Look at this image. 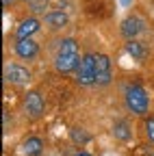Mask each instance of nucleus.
<instances>
[{"instance_id": "f257e3e1", "label": "nucleus", "mask_w": 154, "mask_h": 156, "mask_svg": "<svg viewBox=\"0 0 154 156\" xmlns=\"http://www.w3.org/2000/svg\"><path fill=\"white\" fill-rule=\"evenodd\" d=\"M78 63H81V54H78L76 39L72 37L61 39L59 46H56V54H54V69L59 74H72L76 72Z\"/></svg>"}, {"instance_id": "f03ea898", "label": "nucleus", "mask_w": 154, "mask_h": 156, "mask_svg": "<svg viewBox=\"0 0 154 156\" xmlns=\"http://www.w3.org/2000/svg\"><path fill=\"white\" fill-rule=\"evenodd\" d=\"M124 104H126V108L132 115H137V117H148V113H150L148 91L141 85H137V83L126 85V89H124Z\"/></svg>"}, {"instance_id": "7ed1b4c3", "label": "nucleus", "mask_w": 154, "mask_h": 156, "mask_svg": "<svg viewBox=\"0 0 154 156\" xmlns=\"http://www.w3.org/2000/svg\"><path fill=\"white\" fill-rule=\"evenodd\" d=\"M76 83L81 87L95 85V54L93 52H87L81 56V63L76 67Z\"/></svg>"}, {"instance_id": "20e7f679", "label": "nucleus", "mask_w": 154, "mask_h": 156, "mask_svg": "<svg viewBox=\"0 0 154 156\" xmlns=\"http://www.w3.org/2000/svg\"><path fill=\"white\" fill-rule=\"evenodd\" d=\"M145 20L141 17V15H126L124 20H122V22H120V35L126 39V41H128V39H137L143 30H145Z\"/></svg>"}, {"instance_id": "39448f33", "label": "nucleus", "mask_w": 154, "mask_h": 156, "mask_svg": "<svg viewBox=\"0 0 154 156\" xmlns=\"http://www.w3.org/2000/svg\"><path fill=\"white\" fill-rule=\"evenodd\" d=\"M22 104H24V113L30 119H41L44 117V111H46V104H44V98L39 91H26L24 98H22Z\"/></svg>"}, {"instance_id": "423d86ee", "label": "nucleus", "mask_w": 154, "mask_h": 156, "mask_svg": "<svg viewBox=\"0 0 154 156\" xmlns=\"http://www.w3.org/2000/svg\"><path fill=\"white\" fill-rule=\"evenodd\" d=\"M113 80V63L109 54H95V85L98 87H109Z\"/></svg>"}, {"instance_id": "0eeeda50", "label": "nucleus", "mask_w": 154, "mask_h": 156, "mask_svg": "<svg viewBox=\"0 0 154 156\" xmlns=\"http://www.w3.org/2000/svg\"><path fill=\"white\" fill-rule=\"evenodd\" d=\"M30 80V72L20 63H7L5 65V83L11 85H26Z\"/></svg>"}, {"instance_id": "6e6552de", "label": "nucleus", "mask_w": 154, "mask_h": 156, "mask_svg": "<svg viewBox=\"0 0 154 156\" xmlns=\"http://www.w3.org/2000/svg\"><path fill=\"white\" fill-rule=\"evenodd\" d=\"M13 50H15V54L20 56L22 61H33V58H37V54H39V44H37L33 37L17 39Z\"/></svg>"}, {"instance_id": "1a4fd4ad", "label": "nucleus", "mask_w": 154, "mask_h": 156, "mask_svg": "<svg viewBox=\"0 0 154 156\" xmlns=\"http://www.w3.org/2000/svg\"><path fill=\"white\" fill-rule=\"evenodd\" d=\"M41 22H44V24H46V28H50V30H61V28H65V26H67L70 17H67V13H65V11L52 9V11L44 13V20H41Z\"/></svg>"}, {"instance_id": "9d476101", "label": "nucleus", "mask_w": 154, "mask_h": 156, "mask_svg": "<svg viewBox=\"0 0 154 156\" xmlns=\"http://www.w3.org/2000/svg\"><path fill=\"white\" fill-rule=\"evenodd\" d=\"M124 50H126V54L132 58V61H137V63H143L145 58H148V54H150L148 46L143 41H139V39H128L126 46H124Z\"/></svg>"}, {"instance_id": "9b49d317", "label": "nucleus", "mask_w": 154, "mask_h": 156, "mask_svg": "<svg viewBox=\"0 0 154 156\" xmlns=\"http://www.w3.org/2000/svg\"><path fill=\"white\" fill-rule=\"evenodd\" d=\"M41 28V22H39V20H37V17H26V20H22V22H20V26H17L15 28V37L17 39H26V37H33L37 30H39Z\"/></svg>"}, {"instance_id": "f8f14e48", "label": "nucleus", "mask_w": 154, "mask_h": 156, "mask_svg": "<svg viewBox=\"0 0 154 156\" xmlns=\"http://www.w3.org/2000/svg\"><path fill=\"white\" fill-rule=\"evenodd\" d=\"M22 152H24V156H41L44 141L39 136H28V139H24V143H22Z\"/></svg>"}, {"instance_id": "ddd939ff", "label": "nucleus", "mask_w": 154, "mask_h": 156, "mask_svg": "<svg viewBox=\"0 0 154 156\" xmlns=\"http://www.w3.org/2000/svg\"><path fill=\"white\" fill-rule=\"evenodd\" d=\"M113 136L117 141H130V136H132V130H130V124L126 119H117L113 124Z\"/></svg>"}, {"instance_id": "4468645a", "label": "nucleus", "mask_w": 154, "mask_h": 156, "mask_svg": "<svg viewBox=\"0 0 154 156\" xmlns=\"http://www.w3.org/2000/svg\"><path fill=\"white\" fill-rule=\"evenodd\" d=\"M70 139H72L74 143H78V145H85V143L91 141V134H89L87 130H83V128H72V130H70Z\"/></svg>"}, {"instance_id": "2eb2a0df", "label": "nucleus", "mask_w": 154, "mask_h": 156, "mask_svg": "<svg viewBox=\"0 0 154 156\" xmlns=\"http://www.w3.org/2000/svg\"><path fill=\"white\" fill-rule=\"evenodd\" d=\"M26 5L33 13H48V5H50V0H26Z\"/></svg>"}, {"instance_id": "dca6fc26", "label": "nucleus", "mask_w": 154, "mask_h": 156, "mask_svg": "<svg viewBox=\"0 0 154 156\" xmlns=\"http://www.w3.org/2000/svg\"><path fill=\"white\" fill-rule=\"evenodd\" d=\"M143 130H145V139L150 143H154V117L152 115H148L143 119Z\"/></svg>"}, {"instance_id": "f3484780", "label": "nucleus", "mask_w": 154, "mask_h": 156, "mask_svg": "<svg viewBox=\"0 0 154 156\" xmlns=\"http://www.w3.org/2000/svg\"><path fill=\"white\" fill-rule=\"evenodd\" d=\"M9 124H11V119H9V111H2V126H5V132H9Z\"/></svg>"}, {"instance_id": "a211bd4d", "label": "nucleus", "mask_w": 154, "mask_h": 156, "mask_svg": "<svg viewBox=\"0 0 154 156\" xmlns=\"http://www.w3.org/2000/svg\"><path fill=\"white\" fill-rule=\"evenodd\" d=\"M74 156H91L87 150H78V152H74Z\"/></svg>"}, {"instance_id": "6ab92c4d", "label": "nucleus", "mask_w": 154, "mask_h": 156, "mask_svg": "<svg viewBox=\"0 0 154 156\" xmlns=\"http://www.w3.org/2000/svg\"><path fill=\"white\" fill-rule=\"evenodd\" d=\"M13 2H15V0H2V7H5V9H9Z\"/></svg>"}, {"instance_id": "aec40b11", "label": "nucleus", "mask_w": 154, "mask_h": 156, "mask_svg": "<svg viewBox=\"0 0 154 156\" xmlns=\"http://www.w3.org/2000/svg\"><path fill=\"white\" fill-rule=\"evenodd\" d=\"M124 2H126V5H128V2H130V0H124Z\"/></svg>"}, {"instance_id": "412c9836", "label": "nucleus", "mask_w": 154, "mask_h": 156, "mask_svg": "<svg viewBox=\"0 0 154 156\" xmlns=\"http://www.w3.org/2000/svg\"><path fill=\"white\" fill-rule=\"evenodd\" d=\"M150 156H154V152H152V154H150Z\"/></svg>"}]
</instances>
